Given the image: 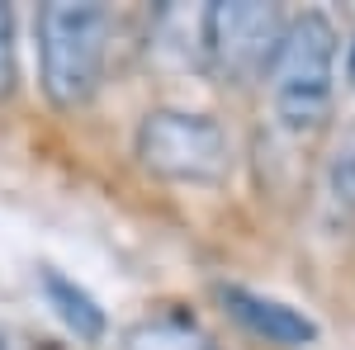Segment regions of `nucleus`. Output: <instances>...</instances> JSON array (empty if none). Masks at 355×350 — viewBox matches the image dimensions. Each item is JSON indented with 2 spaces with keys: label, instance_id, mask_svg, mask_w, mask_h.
<instances>
[{
  "label": "nucleus",
  "instance_id": "423d86ee",
  "mask_svg": "<svg viewBox=\"0 0 355 350\" xmlns=\"http://www.w3.org/2000/svg\"><path fill=\"white\" fill-rule=\"evenodd\" d=\"M38 279H43V294H48V303H53V313L67 322V331H76V341H105V331H110L105 308L85 294L76 279H67V274L53 270V265L43 270Z\"/></svg>",
  "mask_w": 355,
  "mask_h": 350
},
{
  "label": "nucleus",
  "instance_id": "9d476101",
  "mask_svg": "<svg viewBox=\"0 0 355 350\" xmlns=\"http://www.w3.org/2000/svg\"><path fill=\"white\" fill-rule=\"evenodd\" d=\"M346 76H351V85H355V48H351V62H346Z\"/></svg>",
  "mask_w": 355,
  "mask_h": 350
},
{
  "label": "nucleus",
  "instance_id": "20e7f679",
  "mask_svg": "<svg viewBox=\"0 0 355 350\" xmlns=\"http://www.w3.org/2000/svg\"><path fill=\"white\" fill-rule=\"evenodd\" d=\"M289 15L266 0H218L199 10V57L232 85L266 76Z\"/></svg>",
  "mask_w": 355,
  "mask_h": 350
},
{
  "label": "nucleus",
  "instance_id": "7ed1b4c3",
  "mask_svg": "<svg viewBox=\"0 0 355 350\" xmlns=\"http://www.w3.org/2000/svg\"><path fill=\"white\" fill-rule=\"evenodd\" d=\"M137 161L142 170L175 185H218L232 170V137L218 119L190 109H152L137 123Z\"/></svg>",
  "mask_w": 355,
  "mask_h": 350
},
{
  "label": "nucleus",
  "instance_id": "39448f33",
  "mask_svg": "<svg viewBox=\"0 0 355 350\" xmlns=\"http://www.w3.org/2000/svg\"><path fill=\"white\" fill-rule=\"evenodd\" d=\"M218 298L251 336H261V341H270V346L299 350V346H313V341H318V322H313L308 313H299V308L279 303V298L251 294V289H242V284H223Z\"/></svg>",
  "mask_w": 355,
  "mask_h": 350
},
{
  "label": "nucleus",
  "instance_id": "1a4fd4ad",
  "mask_svg": "<svg viewBox=\"0 0 355 350\" xmlns=\"http://www.w3.org/2000/svg\"><path fill=\"white\" fill-rule=\"evenodd\" d=\"M15 81V24H10V5H0V100Z\"/></svg>",
  "mask_w": 355,
  "mask_h": 350
},
{
  "label": "nucleus",
  "instance_id": "0eeeda50",
  "mask_svg": "<svg viewBox=\"0 0 355 350\" xmlns=\"http://www.w3.org/2000/svg\"><path fill=\"white\" fill-rule=\"evenodd\" d=\"M119 350H214V341L190 313H152L119 336Z\"/></svg>",
  "mask_w": 355,
  "mask_h": 350
},
{
  "label": "nucleus",
  "instance_id": "6e6552de",
  "mask_svg": "<svg viewBox=\"0 0 355 350\" xmlns=\"http://www.w3.org/2000/svg\"><path fill=\"white\" fill-rule=\"evenodd\" d=\"M327 194H331V204H336L346 218H355V123L341 133V142L331 147V161H327Z\"/></svg>",
  "mask_w": 355,
  "mask_h": 350
},
{
  "label": "nucleus",
  "instance_id": "f257e3e1",
  "mask_svg": "<svg viewBox=\"0 0 355 350\" xmlns=\"http://www.w3.org/2000/svg\"><path fill=\"white\" fill-rule=\"evenodd\" d=\"M110 10L90 0H53L38 10V81L57 109L95 100L110 62Z\"/></svg>",
  "mask_w": 355,
  "mask_h": 350
},
{
  "label": "nucleus",
  "instance_id": "f03ea898",
  "mask_svg": "<svg viewBox=\"0 0 355 350\" xmlns=\"http://www.w3.org/2000/svg\"><path fill=\"white\" fill-rule=\"evenodd\" d=\"M275 114L289 133H313L331 114V81H336V28L322 10H303L284 24V38L270 62Z\"/></svg>",
  "mask_w": 355,
  "mask_h": 350
}]
</instances>
